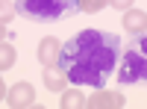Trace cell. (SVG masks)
Instances as JSON below:
<instances>
[{
    "mask_svg": "<svg viewBox=\"0 0 147 109\" xmlns=\"http://www.w3.org/2000/svg\"><path fill=\"white\" fill-rule=\"evenodd\" d=\"M121 39L103 30H80L68 44H62L59 68L68 74L74 86L103 89L106 80L118 71L121 62Z\"/></svg>",
    "mask_w": 147,
    "mask_h": 109,
    "instance_id": "6da1fadb",
    "label": "cell"
},
{
    "mask_svg": "<svg viewBox=\"0 0 147 109\" xmlns=\"http://www.w3.org/2000/svg\"><path fill=\"white\" fill-rule=\"evenodd\" d=\"M118 83H121V86L147 83V32L136 35V39L127 44V50H121Z\"/></svg>",
    "mask_w": 147,
    "mask_h": 109,
    "instance_id": "7a4b0ae2",
    "label": "cell"
},
{
    "mask_svg": "<svg viewBox=\"0 0 147 109\" xmlns=\"http://www.w3.org/2000/svg\"><path fill=\"white\" fill-rule=\"evenodd\" d=\"M18 15L30 21H62L74 12H80L82 0H15Z\"/></svg>",
    "mask_w": 147,
    "mask_h": 109,
    "instance_id": "3957f363",
    "label": "cell"
},
{
    "mask_svg": "<svg viewBox=\"0 0 147 109\" xmlns=\"http://www.w3.org/2000/svg\"><path fill=\"white\" fill-rule=\"evenodd\" d=\"M6 103H9L12 109L32 106V103H35V91H32V86H30V83H15V86L9 89V94H6Z\"/></svg>",
    "mask_w": 147,
    "mask_h": 109,
    "instance_id": "277c9868",
    "label": "cell"
},
{
    "mask_svg": "<svg viewBox=\"0 0 147 109\" xmlns=\"http://www.w3.org/2000/svg\"><path fill=\"white\" fill-rule=\"evenodd\" d=\"M59 56H62V44H59L53 35L41 39V44H38V62L44 68H53V65H59Z\"/></svg>",
    "mask_w": 147,
    "mask_h": 109,
    "instance_id": "5b68a950",
    "label": "cell"
},
{
    "mask_svg": "<svg viewBox=\"0 0 147 109\" xmlns=\"http://www.w3.org/2000/svg\"><path fill=\"white\" fill-rule=\"evenodd\" d=\"M124 30L132 32V35L147 32V12H141V9H127V12H124Z\"/></svg>",
    "mask_w": 147,
    "mask_h": 109,
    "instance_id": "8992f818",
    "label": "cell"
},
{
    "mask_svg": "<svg viewBox=\"0 0 147 109\" xmlns=\"http://www.w3.org/2000/svg\"><path fill=\"white\" fill-rule=\"evenodd\" d=\"M85 103H88L91 109H106V106L121 109V106H124V94H118V91H100V94H91Z\"/></svg>",
    "mask_w": 147,
    "mask_h": 109,
    "instance_id": "52a82bcc",
    "label": "cell"
},
{
    "mask_svg": "<svg viewBox=\"0 0 147 109\" xmlns=\"http://www.w3.org/2000/svg\"><path fill=\"white\" fill-rule=\"evenodd\" d=\"M41 74H44V86L50 89V91H65V86L71 83V80H68V74H65V71L59 68V65H53V68H44Z\"/></svg>",
    "mask_w": 147,
    "mask_h": 109,
    "instance_id": "ba28073f",
    "label": "cell"
},
{
    "mask_svg": "<svg viewBox=\"0 0 147 109\" xmlns=\"http://www.w3.org/2000/svg\"><path fill=\"white\" fill-rule=\"evenodd\" d=\"M80 106H85V100H82V94H80L77 89H71V91H65V97H62V109H80Z\"/></svg>",
    "mask_w": 147,
    "mask_h": 109,
    "instance_id": "9c48e42d",
    "label": "cell"
},
{
    "mask_svg": "<svg viewBox=\"0 0 147 109\" xmlns=\"http://www.w3.org/2000/svg\"><path fill=\"white\" fill-rule=\"evenodd\" d=\"M12 65H15V47H12V44H3V56H0V68H12Z\"/></svg>",
    "mask_w": 147,
    "mask_h": 109,
    "instance_id": "30bf717a",
    "label": "cell"
},
{
    "mask_svg": "<svg viewBox=\"0 0 147 109\" xmlns=\"http://www.w3.org/2000/svg\"><path fill=\"white\" fill-rule=\"evenodd\" d=\"M106 3H109V0H82L80 12H100V9H103Z\"/></svg>",
    "mask_w": 147,
    "mask_h": 109,
    "instance_id": "8fae6325",
    "label": "cell"
},
{
    "mask_svg": "<svg viewBox=\"0 0 147 109\" xmlns=\"http://www.w3.org/2000/svg\"><path fill=\"white\" fill-rule=\"evenodd\" d=\"M15 12H18V6L9 3V0H3V24H9L12 18H15Z\"/></svg>",
    "mask_w": 147,
    "mask_h": 109,
    "instance_id": "7c38bea8",
    "label": "cell"
},
{
    "mask_svg": "<svg viewBox=\"0 0 147 109\" xmlns=\"http://www.w3.org/2000/svg\"><path fill=\"white\" fill-rule=\"evenodd\" d=\"M109 6H115L118 12H127V9L132 6V0H109Z\"/></svg>",
    "mask_w": 147,
    "mask_h": 109,
    "instance_id": "4fadbf2b",
    "label": "cell"
}]
</instances>
